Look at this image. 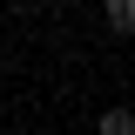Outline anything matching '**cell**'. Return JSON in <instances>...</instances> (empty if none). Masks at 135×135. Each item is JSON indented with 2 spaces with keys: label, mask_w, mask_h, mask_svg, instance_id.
<instances>
[{
  "label": "cell",
  "mask_w": 135,
  "mask_h": 135,
  "mask_svg": "<svg viewBox=\"0 0 135 135\" xmlns=\"http://www.w3.org/2000/svg\"><path fill=\"white\" fill-rule=\"evenodd\" d=\"M95 135H135V115L122 108V101H108V108L95 115Z\"/></svg>",
  "instance_id": "cell-2"
},
{
  "label": "cell",
  "mask_w": 135,
  "mask_h": 135,
  "mask_svg": "<svg viewBox=\"0 0 135 135\" xmlns=\"http://www.w3.org/2000/svg\"><path fill=\"white\" fill-rule=\"evenodd\" d=\"M101 27L115 34V41H128L135 34V0H101Z\"/></svg>",
  "instance_id": "cell-1"
},
{
  "label": "cell",
  "mask_w": 135,
  "mask_h": 135,
  "mask_svg": "<svg viewBox=\"0 0 135 135\" xmlns=\"http://www.w3.org/2000/svg\"><path fill=\"white\" fill-rule=\"evenodd\" d=\"M61 7H81V0H61Z\"/></svg>",
  "instance_id": "cell-3"
}]
</instances>
